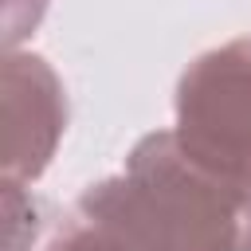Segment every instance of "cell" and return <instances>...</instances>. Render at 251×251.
Returning a JSON list of instances; mask_svg holds the SVG:
<instances>
[{
  "instance_id": "obj_2",
  "label": "cell",
  "mask_w": 251,
  "mask_h": 251,
  "mask_svg": "<svg viewBox=\"0 0 251 251\" xmlns=\"http://www.w3.org/2000/svg\"><path fill=\"white\" fill-rule=\"evenodd\" d=\"M173 133L192 161L251 180V35L212 47L184 67Z\"/></svg>"
},
{
  "instance_id": "obj_3",
  "label": "cell",
  "mask_w": 251,
  "mask_h": 251,
  "mask_svg": "<svg viewBox=\"0 0 251 251\" xmlns=\"http://www.w3.org/2000/svg\"><path fill=\"white\" fill-rule=\"evenodd\" d=\"M67 94L47 59L8 51L4 59V180H35L63 137Z\"/></svg>"
},
{
  "instance_id": "obj_6",
  "label": "cell",
  "mask_w": 251,
  "mask_h": 251,
  "mask_svg": "<svg viewBox=\"0 0 251 251\" xmlns=\"http://www.w3.org/2000/svg\"><path fill=\"white\" fill-rule=\"evenodd\" d=\"M20 8H24V31H31V27L39 24L47 0H8V31H4V35L16 31V24H20Z\"/></svg>"
},
{
  "instance_id": "obj_4",
  "label": "cell",
  "mask_w": 251,
  "mask_h": 251,
  "mask_svg": "<svg viewBox=\"0 0 251 251\" xmlns=\"http://www.w3.org/2000/svg\"><path fill=\"white\" fill-rule=\"evenodd\" d=\"M47 251H126V243L118 235H110L106 227H98L90 220H78V224H67L47 243Z\"/></svg>"
},
{
  "instance_id": "obj_1",
  "label": "cell",
  "mask_w": 251,
  "mask_h": 251,
  "mask_svg": "<svg viewBox=\"0 0 251 251\" xmlns=\"http://www.w3.org/2000/svg\"><path fill=\"white\" fill-rule=\"evenodd\" d=\"M78 216L126 251H251V180L192 161L173 129L145 133L118 176L78 196Z\"/></svg>"
},
{
  "instance_id": "obj_5",
  "label": "cell",
  "mask_w": 251,
  "mask_h": 251,
  "mask_svg": "<svg viewBox=\"0 0 251 251\" xmlns=\"http://www.w3.org/2000/svg\"><path fill=\"white\" fill-rule=\"evenodd\" d=\"M20 188H24L20 180H4V200H8V251H24V247H27L31 235H24V227H27V231L39 227V224H35V204H31V196H24Z\"/></svg>"
}]
</instances>
